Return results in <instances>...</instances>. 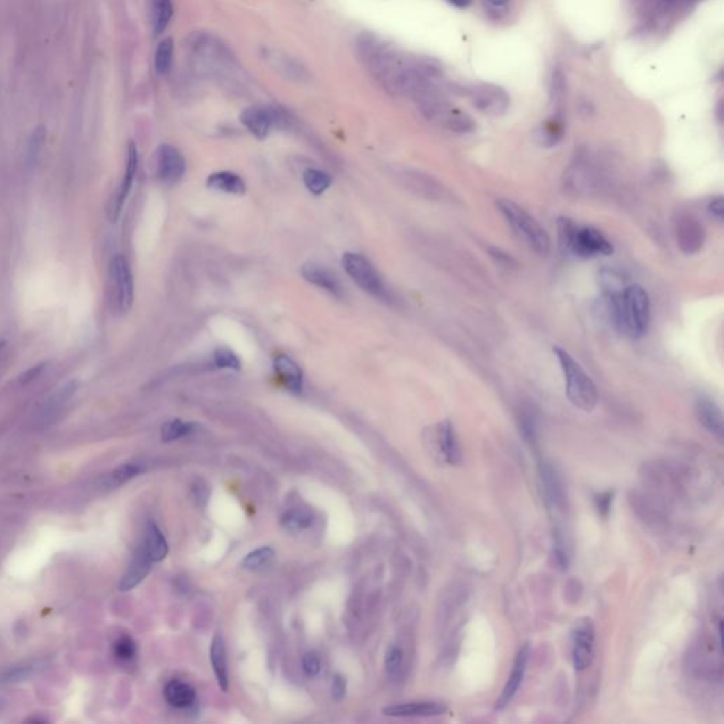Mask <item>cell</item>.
<instances>
[{
	"label": "cell",
	"mask_w": 724,
	"mask_h": 724,
	"mask_svg": "<svg viewBox=\"0 0 724 724\" xmlns=\"http://www.w3.org/2000/svg\"><path fill=\"white\" fill-rule=\"evenodd\" d=\"M557 235L560 249L576 258L593 259L614 252L613 244L601 231L593 227H580L568 217L557 220Z\"/></svg>",
	"instance_id": "6da1fadb"
},
{
	"label": "cell",
	"mask_w": 724,
	"mask_h": 724,
	"mask_svg": "<svg viewBox=\"0 0 724 724\" xmlns=\"http://www.w3.org/2000/svg\"><path fill=\"white\" fill-rule=\"evenodd\" d=\"M553 354L565 378L566 396L570 404L583 412H591L598 402V392L593 379L565 348L556 345Z\"/></svg>",
	"instance_id": "7a4b0ae2"
},
{
	"label": "cell",
	"mask_w": 724,
	"mask_h": 724,
	"mask_svg": "<svg viewBox=\"0 0 724 724\" xmlns=\"http://www.w3.org/2000/svg\"><path fill=\"white\" fill-rule=\"evenodd\" d=\"M497 208L515 231V233L538 255L546 256L550 251V239L545 228L516 203L507 198L497 201Z\"/></svg>",
	"instance_id": "3957f363"
},
{
	"label": "cell",
	"mask_w": 724,
	"mask_h": 724,
	"mask_svg": "<svg viewBox=\"0 0 724 724\" xmlns=\"http://www.w3.org/2000/svg\"><path fill=\"white\" fill-rule=\"evenodd\" d=\"M343 266L347 272V274L355 281V283L367 293L378 297V299H386L388 292L384 285V281L374 268V265L359 254L347 252L343 256Z\"/></svg>",
	"instance_id": "277c9868"
},
{
	"label": "cell",
	"mask_w": 724,
	"mask_h": 724,
	"mask_svg": "<svg viewBox=\"0 0 724 724\" xmlns=\"http://www.w3.org/2000/svg\"><path fill=\"white\" fill-rule=\"evenodd\" d=\"M539 479L542 486L543 500L549 511L554 513H561L566 509L568 494L565 479H563L559 468L553 463L542 460L539 463Z\"/></svg>",
	"instance_id": "5b68a950"
},
{
	"label": "cell",
	"mask_w": 724,
	"mask_h": 724,
	"mask_svg": "<svg viewBox=\"0 0 724 724\" xmlns=\"http://www.w3.org/2000/svg\"><path fill=\"white\" fill-rule=\"evenodd\" d=\"M675 235L679 249L686 255L698 254L705 245V227L692 213H677L675 217Z\"/></svg>",
	"instance_id": "8992f818"
},
{
	"label": "cell",
	"mask_w": 724,
	"mask_h": 724,
	"mask_svg": "<svg viewBox=\"0 0 724 724\" xmlns=\"http://www.w3.org/2000/svg\"><path fill=\"white\" fill-rule=\"evenodd\" d=\"M594 639L595 630L590 618H582L576 621L572 630V661L577 672L586 670L594 655Z\"/></svg>",
	"instance_id": "52a82bcc"
},
{
	"label": "cell",
	"mask_w": 724,
	"mask_h": 724,
	"mask_svg": "<svg viewBox=\"0 0 724 724\" xmlns=\"http://www.w3.org/2000/svg\"><path fill=\"white\" fill-rule=\"evenodd\" d=\"M429 441L434 453L450 466H457L461 461V449L453 425L449 420L440 422L430 427Z\"/></svg>",
	"instance_id": "ba28073f"
},
{
	"label": "cell",
	"mask_w": 724,
	"mask_h": 724,
	"mask_svg": "<svg viewBox=\"0 0 724 724\" xmlns=\"http://www.w3.org/2000/svg\"><path fill=\"white\" fill-rule=\"evenodd\" d=\"M110 279L117 310L122 313L129 311L133 304V277L129 263L124 256L117 255L112 259Z\"/></svg>",
	"instance_id": "9c48e42d"
},
{
	"label": "cell",
	"mask_w": 724,
	"mask_h": 724,
	"mask_svg": "<svg viewBox=\"0 0 724 724\" xmlns=\"http://www.w3.org/2000/svg\"><path fill=\"white\" fill-rule=\"evenodd\" d=\"M154 167L156 176L160 181L165 184H174L186 173V160L176 147L162 145L156 151Z\"/></svg>",
	"instance_id": "30bf717a"
},
{
	"label": "cell",
	"mask_w": 724,
	"mask_h": 724,
	"mask_svg": "<svg viewBox=\"0 0 724 724\" xmlns=\"http://www.w3.org/2000/svg\"><path fill=\"white\" fill-rule=\"evenodd\" d=\"M471 104L479 112L500 116L509 108V97L507 92L495 85H478L470 91Z\"/></svg>",
	"instance_id": "8fae6325"
},
{
	"label": "cell",
	"mask_w": 724,
	"mask_h": 724,
	"mask_svg": "<svg viewBox=\"0 0 724 724\" xmlns=\"http://www.w3.org/2000/svg\"><path fill=\"white\" fill-rule=\"evenodd\" d=\"M529 655H531V650H529V645H524L516 658H515V662H513V668H512V672L505 683V686L502 689V693L501 696L497 699V703H495V710H502L505 709L512 700L513 698L516 696L522 682H524V677H525V672H527V666H528V659H529Z\"/></svg>",
	"instance_id": "7c38bea8"
},
{
	"label": "cell",
	"mask_w": 724,
	"mask_h": 724,
	"mask_svg": "<svg viewBox=\"0 0 724 724\" xmlns=\"http://www.w3.org/2000/svg\"><path fill=\"white\" fill-rule=\"evenodd\" d=\"M138 165H139V154H138L136 145L135 143H129L126 172H125L122 183H120V186L117 188L116 195L112 199V206L109 208V218L112 220V222H115L119 218L120 211H122V208L125 206V201H126V198H128V195L131 192V188H132L136 172H138Z\"/></svg>",
	"instance_id": "4fadbf2b"
},
{
	"label": "cell",
	"mask_w": 724,
	"mask_h": 724,
	"mask_svg": "<svg viewBox=\"0 0 724 724\" xmlns=\"http://www.w3.org/2000/svg\"><path fill=\"white\" fill-rule=\"evenodd\" d=\"M447 706L440 702L425 700V702H409L392 705L382 710L385 716L390 717H433L446 713Z\"/></svg>",
	"instance_id": "5bb4252c"
},
{
	"label": "cell",
	"mask_w": 724,
	"mask_h": 724,
	"mask_svg": "<svg viewBox=\"0 0 724 724\" xmlns=\"http://www.w3.org/2000/svg\"><path fill=\"white\" fill-rule=\"evenodd\" d=\"M302 276L304 277V280L308 281V283L329 292L334 297L341 299L344 296L340 280L336 277V274H333L324 266L317 265V263H306L302 268Z\"/></svg>",
	"instance_id": "9a60e30c"
},
{
	"label": "cell",
	"mask_w": 724,
	"mask_h": 724,
	"mask_svg": "<svg viewBox=\"0 0 724 724\" xmlns=\"http://www.w3.org/2000/svg\"><path fill=\"white\" fill-rule=\"evenodd\" d=\"M695 413L699 423L718 440L723 438V413L721 409L709 397H699L695 405Z\"/></svg>",
	"instance_id": "2e32d148"
},
{
	"label": "cell",
	"mask_w": 724,
	"mask_h": 724,
	"mask_svg": "<svg viewBox=\"0 0 724 724\" xmlns=\"http://www.w3.org/2000/svg\"><path fill=\"white\" fill-rule=\"evenodd\" d=\"M273 367H274V371H276L277 377L280 378V381L285 384V386L292 393H296V395L302 393L303 374H302L300 367L290 356L283 355V354L276 355L274 361H273Z\"/></svg>",
	"instance_id": "e0dca14e"
},
{
	"label": "cell",
	"mask_w": 724,
	"mask_h": 724,
	"mask_svg": "<svg viewBox=\"0 0 724 724\" xmlns=\"http://www.w3.org/2000/svg\"><path fill=\"white\" fill-rule=\"evenodd\" d=\"M240 122L258 139H265L273 125V113L265 108L251 106L240 113Z\"/></svg>",
	"instance_id": "ac0fdd59"
},
{
	"label": "cell",
	"mask_w": 724,
	"mask_h": 724,
	"mask_svg": "<svg viewBox=\"0 0 724 724\" xmlns=\"http://www.w3.org/2000/svg\"><path fill=\"white\" fill-rule=\"evenodd\" d=\"M151 563L153 561L147 556L146 550L143 548H140L135 553L132 561L129 563V568H128L126 573L122 577V582H120V586H119L120 590L128 591V590H132L133 587H136L138 584H140L149 575V572L151 569Z\"/></svg>",
	"instance_id": "d6986e66"
},
{
	"label": "cell",
	"mask_w": 724,
	"mask_h": 724,
	"mask_svg": "<svg viewBox=\"0 0 724 724\" xmlns=\"http://www.w3.org/2000/svg\"><path fill=\"white\" fill-rule=\"evenodd\" d=\"M210 658L213 664V669L215 673V677L218 680L220 688L227 692L229 688V679H228V666H227V657H225V645H224V638L222 635L217 634L213 638L211 642V650H210Z\"/></svg>",
	"instance_id": "ffe728a7"
},
{
	"label": "cell",
	"mask_w": 724,
	"mask_h": 724,
	"mask_svg": "<svg viewBox=\"0 0 724 724\" xmlns=\"http://www.w3.org/2000/svg\"><path fill=\"white\" fill-rule=\"evenodd\" d=\"M165 698L167 703L176 709H186L195 700V691L188 683L173 679L165 688Z\"/></svg>",
	"instance_id": "44dd1931"
},
{
	"label": "cell",
	"mask_w": 724,
	"mask_h": 724,
	"mask_svg": "<svg viewBox=\"0 0 724 724\" xmlns=\"http://www.w3.org/2000/svg\"><path fill=\"white\" fill-rule=\"evenodd\" d=\"M143 549L146 550V553L151 561L163 560L169 553L167 541L154 522H150V524L147 525Z\"/></svg>",
	"instance_id": "7402d4cb"
},
{
	"label": "cell",
	"mask_w": 724,
	"mask_h": 724,
	"mask_svg": "<svg viewBox=\"0 0 724 724\" xmlns=\"http://www.w3.org/2000/svg\"><path fill=\"white\" fill-rule=\"evenodd\" d=\"M207 186L211 190L222 191V192L233 194V195H242L245 192V181L238 174L231 173V172L213 173L207 179Z\"/></svg>",
	"instance_id": "603a6c76"
},
{
	"label": "cell",
	"mask_w": 724,
	"mask_h": 724,
	"mask_svg": "<svg viewBox=\"0 0 724 724\" xmlns=\"http://www.w3.org/2000/svg\"><path fill=\"white\" fill-rule=\"evenodd\" d=\"M76 386H78L76 382L71 381V382H67L65 385H63L58 390H56L46 400V404L43 405L42 411H40V418H42V420H47L50 416L56 415V412H58L61 409V406L65 405V402H68L71 399V396L75 393Z\"/></svg>",
	"instance_id": "cb8c5ba5"
},
{
	"label": "cell",
	"mask_w": 724,
	"mask_h": 724,
	"mask_svg": "<svg viewBox=\"0 0 724 724\" xmlns=\"http://www.w3.org/2000/svg\"><path fill=\"white\" fill-rule=\"evenodd\" d=\"M150 13L154 34H162L173 16L172 0H150Z\"/></svg>",
	"instance_id": "d4e9b609"
},
{
	"label": "cell",
	"mask_w": 724,
	"mask_h": 724,
	"mask_svg": "<svg viewBox=\"0 0 724 724\" xmlns=\"http://www.w3.org/2000/svg\"><path fill=\"white\" fill-rule=\"evenodd\" d=\"M311 524H313V515L307 509L295 508V509L288 511L286 513H283V516H281V525H283V528H286L288 531H293V532L304 531L308 527H311Z\"/></svg>",
	"instance_id": "484cf974"
},
{
	"label": "cell",
	"mask_w": 724,
	"mask_h": 724,
	"mask_svg": "<svg viewBox=\"0 0 724 724\" xmlns=\"http://www.w3.org/2000/svg\"><path fill=\"white\" fill-rule=\"evenodd\" d=\"M143 471H145V466L142 463H126L110 472V475L108 478V486L109 487L122 486V484H125V482H128L132 478L142 474Z\"/></svg>",
	"instance_id": "4316f807"
},
{
	"label": "cell",
	"mask_w": 724,
	"mask_h": 724,
	"mask_svg": "<svg viewBox=\"0 0 724 724\" xmlns=\"http://www.w3.org/2000/svg\"><path fill=\"white\" fill-rule=\"evenodd\" d=\"M303 181H304V186L307 187V190L314 195L323 194L324 191L329 190V187L333 183L330 174H327L326 172L315 170V169L306 170L303 174Z\"/></svg>",
	"instance_id": "83f0119b"
},
{
	"label": "cell",
	"mask_w": 724,
	"mask_h": 724,
	"mask_svg": "<svg viewBox=\"0 0 724 724\" xmlns=\"http://www.w3.org/2000/svg\"><path fill=\"white\" fill-rule=\"evenodd\" d=\"M173 51H174V44L170 37L162 40V42L158 43L156 56H154V67L158 74L165 75L170 71L172 63H173Z\"/></svg>",
	"instance_id": "f1b7e54d"
},
{
	"label": "cell",
	"mask_w": 724,
	"mask_h": 724,
	"mask_svg": "<svg viewBox=\"0 0 724 724\" xmlns=\"http://www.w3.org/2000/svg\"><path fill=\"white\" fill-rule=\"evenodd\" d=\"M273 557H274V552L269 546L255 549L251 553H248L247 557L242 560V568L247 570H252V572L261 570L269 565V563L273 560Z\"/></svg>",
	"instance_id": "f546056e"
},
{
	"label": "cell",
	"mask_w": 724,
	"mask_h": 724,
	"mask_svg": "<svg viewBox=\"0 0 724 724\" xmlns=\"http://www.w3.org/2000/svg\"><path fill=\"white\" fill-rule=\"evenodd\" d=\"M561 138H563V126H561V124L554 122V120L542 125L535 132V140L541 146H545V147H552V146L557 145Z\"/></svg>",
	"instance_id": "4dcf8cb0"
},
{
	"label": "cell",
	"mask_w": 724,
	"mask_h": 724,
	"mask_svg": "<svg viewBox=\"0 0 724 724\" xmlns=\"http://www.w3.org/2000/svg\"><path fill=\"white\" fill-rule=\"evenodd\" d=\"M113 654H115V658L122 664H129V662L135 661L136 654H138L136 642L129 635L119 636L116 639V642L113 643Z\"/></svg>",
	"instance_id": "1f68e13d"
},
{
	"label": "cell",
	"mask_w": 724,
	"mask_h": 724,
	"mask_svg": "<svg viewBox=\"0 0 724 724\" xmlns=\"http://www.w3.org/2000/svg\"><path fill=\"white\" fill-rule=\"evenodd\" d=\"M46 128L44 126H37L30 139H28V146H27V160H28V165L30 166H35L37 160H38V156L40 153H42V149L44 146V142H46Z\"/></svg>",
	"instance_id": "d6a6232c"
},
{
	"label": "cell",
	"mask_w": 724,
	"mask_h": 724,
	"mask_svg": "<svg viewBox=\"0 0 724 724\" xmlns=\"http://www.w3.org/2000/svg\"><path fill=\"white\" fill-rule=\"evenodd\" d=\"M194 431V425L183 422L180 419L167 422L162 427V440L163 441H174L184 436H188Z\"/></svg>",
	"instance_id": "836d02e7"
},
{
	"label": "cell",
	"mask_w": 724,
	"mask_h": 724,
	"mask_svg": "<svg viewBox=\"0 0 724 724\" xmlns=\"http://www.w3.org/2000/svg\"><path fill=\"white\" fill-rule=\"evenodd\" d=\"M598 281H600V288H601L602 293L621 292L625 289L621 274H618L616 270L602 269L598 273Z\"/></svg>",
	"instance_id": "e575fe53"
},
{
	"label": "cell",
	"mask_w": 724,
	"mask_h": 724,
	"mask_svg": "<svg viewBox=\"0 0 724 724\" xmlns=\"http://www.w3.org/2000/svg\"><path fill=\"white\" fill-rule=\"evenodd\" d=\"M566 95V78L560 69H554L550 78V97L553 104L559 108Z\"/></svg>",
	"instance_id": "d590c367"
},
{
	"label": "cell",
	"mask_w": 724,
	"mask_h": 724,
	"mask_svg": "<svg viewBox=\"0 0 724 724\" xmlns=\"http://www.w3.org/2000/svg\"><path fill=\"white\" fill-rule=\"evenodd\" d=\"M214 364L217 368H222V370H236L238 371L240 368V362H239L238 356L229 348H225V347H220L215 349Z\"/></svg>",
	"instance_id": "8d00e7d4"
},
{
	"label": "cell",
	"mask_w": 724,
	"mask_h": 724,
	"mask_svg": "<svg viewBox=\"0 0 724 724\" xmlns=\"http://www.w3.org/2000/svg\"><path fill=\"white\" fill-rule=\"evenodd\" d=\"M519 429L527 443L534 445L536 441V419L531 411H524L520 413Z\"/></svg>",
	"instance_id": "74e56055"
},
{
	"label": "cell",
	"mask_w": 724,
	"mask_h": 724,
	"mask_svg": "<svg viewBox=\"0 0 724 724\" xmlns=\"http://www.w3.org/2000/svg\"><path fill=\"white\" fill-rule=\"evenodd\" d=\"M402 665H404V651L397 645H392L388 648L385 655V669L390 677L399 675Z\"/></svg>",
	"instance_id": "f35d334b"
},
{
	"label": "cell",
	"mask_w": 724,
	"mask_h": 724,
	"mask_svg": "<svg viewBox=\"0 0 724 724\" xmlns=\"http://www.w3.org/2000/svg\"><path fill=\"white\" fill-rule=\"evenodd\" d=\"M302 669H303L304 675L308 676V677L317 676L320 669H321V664H320L318 657L314 652H307L302 658Z\"/></svg>",
	"instance_id": "ab89813d"
},
{
	"label": "cell",
	"mask_w": 724,
	"mask_h": 724,
	"mask_svg": "<svg viewBox=\"0 0 724 724\" xmlns=\"http://www.w3.org/2000/svg\"><path fill=\"white\" fill-rule=\"evenodd\" d=\"M347 693V680L343 675L336 673L331 682V695L336 702H341Z\"/></svg>",
	"instance_id": "60d3db41"
},
{
	"label": "cell",
	"mask_w": 724,
	"mask_h": 724,
	"mask_svg": "<svg viewBox=\"0 0 724 724\" xmlns=\"http://www.w3.org/2000/svg\"><path fill=\"white\" fill-rule=\"evenodd\" d=\"M613 500H614V493L613 491L602 493V494H598L595 497V507H597L600 515L607 516L610 513Z\"/></svg>",
	"instance_id": "b9f144b4"
},
{
	"label": "cell",
	"mask_w": 724,
	"mask_h": 724,
	"mask_svg": "<svg viewBox=\"0 0 724 724\" xmlns=\"http://www.w3.org/2000/svg\"><path fill=\"white\" fill-rule=\"evenodd\" d=\"M707 211L709 214L717 220L718 222H723V218H724V203H723V197H714L709 201L707 204Z\"/></svg>",
	"instance_id": "7bdbcfd3"
},
{
	"label": "cell",
	"mask_w": 724,
	"mask_h": 724,
	"mask_svg": "<svg viewBox=\"0 0 724 724\" xmlns=\"http://www.w3.org/2000/svg\"><path fill=\"white\" fill-rule=\"evenodd\" d=\"M31 675V669L28 666H22V668H15L13 670H9L3 675V680H8V682H19V680H23L26 677H28Z\"/></svg>",
	"instance_id": "ee69618b"
},
{
	"label": "cell",
	"mask_w": 724,
	"mask_h": 724,
	"mask_svg": "<svg viewBox=\"0 0 724 724\" xmlns=\"http://www.w3.org/2000/svg\"><path fill=\"white\" fill-rule=\"evenodd\" d=\"M43 367H44V365L42 364V365H35V367L30 368L28 371H26V372H24V374L22 375V378H20V382H22V384H24V385H26V384H30V382H33L34 379H37V377H38L40 374H42V371H43Z\"/></svg>",
	"instance_id": "f6af8a7d"
},
{
	"label": "cell",
	"mask_w": 724,
	"mask_h": 724,
	"mask_svg": "<svg viewBox=\"0 0 724 724\" xmlns=\"http://www.w3.org/2000/svg\"><path fill=\"white\" fill-rule=\"evenodd\" d=\"M450 3L457 8H467L471 3V0H450Z\"/></svg>",
	"instance_id": "bcb514c9"
},
{
	"label": "cell",
	"mask_w": 724,
	"mask_h": 724,
	"mask_svg": "<svg viewBox=\"0 0 724 724\" xmlns=\"http://www.w3.org/2000/svg\"><path fill=\"white\" fill-rule=\"evenodd\" d=\"M487 2H490L491 5H495V6H501V5H505L508 0H487Z\"/></svg>",
	"instance_id": "7dc6e473"
},
{
	"label": "cell",
	"mask_w": 724,
	"mask_h": 724,
	"mask_svg": "<svg viewBox=\"0 0 724 724\" xmlns=\"http://www.w3.org/2000/svg\"><path fill=\"white\" fill-rule=\"evenodd\" d=\"M665 2L666 3H673V2H676V0H665Z\"/></svg>",
	"instance_id": "c3c4849f"
}]
</instances>
